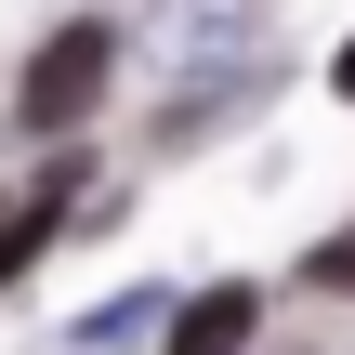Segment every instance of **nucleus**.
I'll return each mask as SVG.
<instances>
[{
    "mask_svg": "<svg viewBox=\"0 0 355 355\" xmlns=\"http://www.w3.org/2000/svg\"><path fill=\"white\" fill-rule=\"evenodd\" d=\"M329 79H343V92H355V40H343V66H329Z\"/></svg>",
    "mask_w": 355,
    "mask_h": 355,
    "instance_id": "obj_5",
    "label": "nucleus"
},
{
    "mask_svg": "<svg viewBox=\"0 0 355 355\" xmlns=\"http://www.w3.org/2000/svg\"><path fill=\"white\" fill-rule=\"evenodd\" d=\"M250 316H263V290L224 277V290H198V303L171 316V355H237V343H250Z\"/></svg>",
    "mask_w": 355,
    "mask_h": 355,
    "instance_id": "obj_2",
    "label": "nucleus"
},
{
    "mask_svg": "<svg viewBox=\"0 0 355 355\" xmlns=\"http://www.w3.org/2000/svg\"><path fill=\"white\" fill-rule=\"evenodd\" d=\"M105 66H119V40H105L92 13H79V26H53V40L26 53V79H13V119L66 145V132H79V119L105 105Z\"/></svg>",
    "mask_w": 355,
    "mask_h": 355,
    "instance_id": "obj_1",
    "label": "nucleus"
},
{
    "mask_svg": "<svg viewBox=\"0 0 355 355\" xmlns=\"http://www.w3.org/2000/svg\"><path fill=\"white\" fill-rule=\"evenodd\" d=\"M303 277H316V290H355V237H329V250H316Z\"/></svg>",
    "mask_w": 355,
    "mask_h": 355,
    "instance_id": "obj_4",
    "label": "nucleus"
},
{
    "mask_svg": "<svg viewBox=\"0 0 355 355\" xmlns=\"http://www.w3.org/2000/svg\"><path fill=\"white\" fill-rule=\"evenodd\" d=\"M66 198H79V158H66V171H53V184H40V198H26V211H0V290H13V277H26V263H40V237H53V224H66Z\"/></svg>",
    "mask_w": 355,
    "mask_h": 355,
    "instance_id": "obj_3",
    "label": "nucleus"
}]
</instances>
